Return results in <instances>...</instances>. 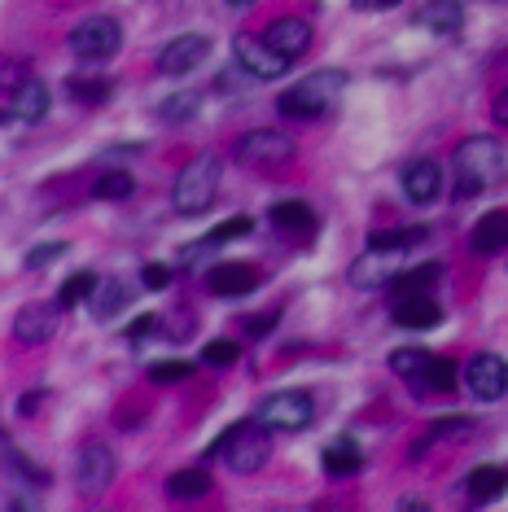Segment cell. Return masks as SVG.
Masks as SVG:
<instances>
[{
  "instance_id": "ffe728a7",
  "label": "cell",
  "mask_w": 508,
  "mask_h": 512,
  "mask_svg": "<svg viewBox=\"0 0 508 512\" xmlns=\"http://www.w3.org/2000/svg\"><path fill=\"white\" fill-rule=\"evenodd\" d=\"M443 281V263H412V267H403V272L390 281V294L403 298V294H430V285Z\"/></svg>"
},
{
  "instance_id": "277c9868",
  "label": "cell",
  "mask_w": 508,
  "mask_h": 512,
  "mask_svg": "<svg viewBox=\"0 0 508 512\" xmlns=\"http://www.w3.org/2000/svg\"><path fill=\"white\" fill-rule=\"evenodd\" d=\"M211 456H224L233 473H259L272 456V438H268V425L263 421H241V425H228L224 438L211 447Z\"/></svg>"
},
{
  "instance_id": "5bb4252c",
  "label": "cell",
  "mask_w": 508,
  "mask_h": 512,
  "mask_svg": "<svg viewBox=\"0 0 508 512\" xmlns=\"http://www.w3.org/2000/svg\"><path fill=\"white\" fill-rule=\"evenodd\" d=\"M403 193H408L412 206H430L438 193H443V167L434 158H417L403 171Z\"/></svg>"
},
{
  "instance_id": "60d3db41",
  "label": "cell",
  "mask_w": 508,
  "mask_h": 512,
  "mask_svg": "<svg viewBox=\"0 0 508 512\" xmlns=\"http://www.w3.org/2000/svg\"><path fill=\"white\" fill-rule=\"evenodd\" d=\"M276 320H281V311H263V316H250L246 320V333L259 342V337H268L272 329H276Z\"/></svg>"
},
{
  "instance_id": "7402d4cb",
  "label": "cell",
  "mask_w": 508,
  "mask_h": 512,
  "mask_svg": "<svg viewBox=\"0 0 508 512\" xmlns=\"http://www.w3.org/2000/svg\"><path fill=\"white\" fill-rule=\"evenodd\" d=\"M360 464H364V451H360V442L355 438H333L329 447H325V473L329 477H351V473H360Z\"/></svg>"
},
{
  "instance_id": "b9f144b4",
  "label": "cell",
  "mask_w": 508,
  "mask_h": 512,
  "mask_svg": "<svg viewBox=\"0 0 508 512\" xmlns=\"http://www.w3.org/2000/svg\"><path fill=\"white\" fill-rule=\"evenodd\" d=\"M141 281H145V289H167V285H171V267L149 263L145 272H141Z\"/></svg>"
},
{
  "instance_id": "74e56055",
  "label": "cell",
  "mask_w": 508,
  "mask_h": 512,
  "mask_svg": "<svg viewBox=\"0 0 508 512\" xmlns=\"http://www.w3.org/2000/svg\"><path fill=\"white\" fill-rule=\"evenodd\" d=\"M66 250H71L66 241H44V246H36V250L27 254V267H31V272H40V267H49L53 259H62Z\"/></svg>"
},
{
  "instance_id": "8fae6325",
  "label": "cell",
  "mask_w": 508,
  "mask_h": 512,
  "mask_svg": "<svg viewBox=\"0 0 508 512\" xmlns=\"http://www.w3.org/2000/svg\"><path fill=\"white\" fill-rule=\"evenodd\" d=\"M465 386H469L473 399H482V403L504 399V394H508V359L491 355V351L473 355L465 364Z\"/></svg>"
},
{
  "instance_id": "83f0119b",
  "label": "cell",
  "mask_w": 508,
  "mask_h": 512,
  "mask_svg": "<svg viewBox=\"0 0 508 512\" xmlns=\"http://www.w3.org/2000/svg\"><path fill=\"white\" fill-rule=\"evenodd\" d=\"M66 92H71V101H84V106H101V101L114 97V84L101 75H71L66 79Z\"/></svg>"
},
{
  "instance_id": "30bf717a",
  "label": "cell",
  "mask_w": 508,
  "mask_h": 512,
  "mask_svg": "<svg viewBox=\"0 0 508 512\" xmlns=\"http://www.w3.org/2000/svg\"><path fill=\"white\" fill-rule=\"evenodd\" d=\"M403 272V250H390V246H368V254L351 263V285L355 289H390V281Z\"/></svg>"
},
{
  "instance_id": "7c38bea8",
  "label": "cell",
  "mask_w": 508,
  "mask_h": 512,
  "mask_svg": "<svg viewBox=\"0 0 508 512\" xmlns=\"http://www.w3.org/2000/svg\"><path fill=\"white\" fill-rule=\"evenodd\" d=\"M62 329V302H31L14 316V342L18 346H44Z\"/></svg>"
},
{
  "instance_id": "4316f807",
  "label": "cell",
  "mask_w": 508,
  "mask_h": 512,
  "mask_svg": "<svg viewBox=\"0 0 508 512\" xmlns=\"http://www.w3.org/2000/svg\"><path fill=\"white\" fill-rule=\"evenodd\" d=\"M0 460H5V469L18 477V482H27V486H36V491H44L49 486V473L40 469V464H31L22 451L14 447V442H0Z\"/></svg>"
},
{
  "instance_id": "d6986e66",
  "label": "cell",
  "mask_w": 508,
  "mask_h": 512,
  "mask_svg": "<svg viewBox=\"0 0 508 512\" xmlns=\"http://www.w3.org/2000/svg\"><path fill=\"white\" fill-rule=\"evenodd\" d=\"M49 106H53L49 88H44L40 79H27V84L14 92V106H9V114H14V119H22V123H40L44 114H49Z\"/></svg>"
},
{
  "instance_id": "f35d334b",
  "label": "cell",
  "mask_w": 508,
  "mask_h": 512,
  "mask_svg": "<svg viewBox=\"0 0 508 512\" xmlns=\"http://www.w3.org/2000/svg\"><path fill=\"white\" fill-rule=\"evenodd\" d=\"M469 429H473L469 416H443V421L430 425V434H434V438H465Z\"/></svg>"
},
{
  "instance_id": "8d00e7d4",
  "label": "cell",
  "mask_w": 508,
  "mask_h": 512,
  "mask_svg": "<svg viewBox=\"0 0 508 512\" xmlns=\"http://www.w3.org/2000/svg\"><path fill=\"white\" fill-rule=\"evenodd\" d=\"M193 372L189 359H158V364H149V381H158V386H171V381H184Z\"/></svg>"
},
{
  "instance_id": "603a6c76",
  "label": "cell",
  "mask_w": 508,
  "mask_h": 512,
  "mask_svg": "<svg viewBox=\"0 0 508 512\" xmlns=\"http://www.w3.org/2000/svg\"><path fill=\"white\" fill-rule=\"evenodd\" d=\"M268 219L281 232H298V237H311V232H316V211H311L307 202H276L268 211Z\"/></svg>"
},
{
  "instance_id": "e0dca14e",
  "label": "cell",
  "mask_w": 508,
  "mask_h": 512,
  "mask_svg": "<svg viewBox=\"0 0 508 512\" xmlns=\"http://www.w3.org/2000/svg\"><path fill=\"white\" fill-rule=\"evenodd\" d=\"M263 40H268L272 49L290 53L298 62V57L311 49V27H307V18H272L268 31H263Z\"/></svg>"
},
{
  "instance_id": "f546056e",
  "label": "cell",
  "mask_w": 508,
  "mask_h": 512,
  "mask_svg": "<svg viewBox=\"0 0 508 512\" xmlns=\"http://www.w3.org/2000/svg\"><path fill=\"white\" fill-rule=\"evenodd\" d=\"M202 110V97L193 88H180V92H171V97L158 106V119L163 123H189L193 114Z\"/></svg>"
},
{
  "instance_id": "f1b7e54d",
  "label": "cell",
  "mask_w": 508,
  "mask_h": 512,
  "mask_svg": "<svg viewBox=\"0 0 508 512\" xmlns=\"http://www.w3.org/2000/svg\"><path fill=\"white\" fill-rule=\"evenodd\" d=\"M211 473H202V469H180V473H171L167 477V495L171 499H202V495H211Z\"/></svg>"
},
{
  "instance_id": "44dd1931",
  "label": "cell",
  "mask_w": 508,
  "mask_h": 512,
  "mask_svg": "<svg viewBox=\"0 0 508 512\" xmlns=\"http://www.w3.org/2000/svg\"><path fill=\"white\" fill-rule=\"evenodd\" d=\"M460 22H465V5L460 0H430L421 9V27L434 31V36H456Z\"/></svg>"
},
{
  "instance_id": "6da1fadb",
  "label": "cell",
  "mask_w": 508,
  "mask_h": 512,
  "mask_svg": "<svg viewBox=\"0 0 508 512\" xmlns=\"http://www.w3.org/2000/svg\"><path fill=\"white\" fill-rule=\"evenodd\" d=\"M508 154L495 136H469L456 149V202H473L482 197V189H491L495 180H504Z\"/></svg>"
},
{
  "instance_id": "5b68a950",
  "label": "cell",
  "mask_w": 508,
  "mask_h": 512,
  "mask_svg": "<svg viewBox=\"0 0 508 512\" xmlns=\"http://www.w3.org/2000/svg\"><path fill=\"white\" fill-rule=\"evenodd\" d=\"M254 421H263L268 429H281V434H298V429H307L316 421V403H311L307 390H281L259 403Z\"/></svg>"
},
{
  "instance_id": "e575fe53",
  "label": "cell",
  "mask_w": 508,
  "mask_h": 512,
  "mask_svg": "<svg viewBox=\"0 0 508 512\" xmlns=\"http://www.w3.org/2000/svg\"><path fill=\"white\" fill-rule=\"evenodd\" d=\"M250 228H254V219L250 215H233V219H224L211 237L202 241V246H224V241H241V237H250Z\"/></svg>"
},
{
  "instance_id": "ac0fdd59",
  "label": "cell",
  "mask_w": 508,
  "mask_h": 512,
  "mask_svg": "<svg viewBox=\"0 0 508 512\" xmlns=\"http://www.w3.org/2000/svg\"><path fill=\"white\" fill-rule=\"evenodd\" d=\"M469 246L478 254H500L508 246V211H487L473 224L469 232Z\"/></svg>"
},
{
  "instance_id": "4dcf8cb0",
  "label": "cell",
  "mask_w": 508,
  "mask_h": 512,
  "mask_svg": "<svg viewBox=\"0 0 508 512\" xmlns=\"http://www.w3.org/2000/svg\"><path fill=\"white\" fill-rule=\"evenodd\" d=\"M425 364H430V351H421V346H403V351L390 355V372L403 381H412V386H421Z\"/></svg>"
},
{
  "instance_id": "ba28073f",
  "label": "cell",
  "mask_w": 508,
  "mask_h": 512,
  "mask_svg": "<svg viewBox=\"0 0 508 512\" xmlns=\"http://www.w3.org/2000/svg\"><path fill=\"white\" fill-rule=\"evenodd\" d=\"M233 158L246 162V167H281V162L294 158V141L285 132H272V127H259V132H246L233 145Z\"/></svg>"
},
{
  "instance_id": "2e32d148",
  "label": "cell",
  "mask_w": 508,
  "mask_h": 512,
  "mask_svg": "<svg viewBox=\"0 0 508 512\" xmlns=\"http://www.w3.org/2000/svg\"><path fill=\"white\" fill-rule=\"evenodd\" d=\"M390 316H395L399 329H434V324L443 320V307H438L430 294H403V298H395Z\"/></svg>"
},
{
  "instance_id": "9c48e42d",
  "label": "cell",
  "mask_w": 508,
  "mask_h": 512,
  "mask_svg": "<svg viewBox=\"0 0 508 512\" xmlns=\"http://www.w3.org/2000/svg\"><path fill=\"white\" fill-rule=\"evenodd\" d=\"M233 53H237L241 71L254 75V79H281V75L294 66L290 53L272 49V44L263 40V36H237V40H233Z\"/></svg>"
},
{
  "instance_id": "ab89813d",
  "label": "cell",
  "mask_w": 508,
  "mask_h": 512,
  "mask_svg": "<svg viewBox=\"0 0 508 512\" xmlns=\"http://www.w3.org/2000/svg\"><path fill=\"white\" fill-rule=\"evenodd\" d=\"M158 324H163L158 316H136L132 324H127V342H136V346H141L145 337H154V333H158Z\"/></svg>"
},
{
  "instance_id": "7a4b0ae2",
  "label": "cell",
  "mask_w": 508,
  "mask_h": 512,
  "mask_svg": "<svg viewBox=\"0 0 508 512\" xmlns=\"http://www.w3.org/2000/svg\"><path fill=\"white\" fill-rule=\"evenodd\" d=\"M346 84H351L346 71H311L298 79L294 88H285L281 97H276V110H281L285 119H320V114H329L342 101Z\"/></svg>"
},
{
  "instance_id": "bcb514c9",
  "label": "cell",
  "mask_w": 508,
  "mask_h": 512,
  "mask_svg": "<svg viewBox=\"0 0 508 512\" xmlns=\"http://www.w3.org/2000/svg\"><path fill=\"white\" fill-rule=\"evenodd\" d=\"M224 5H233V9H246V5H254V0H224Z\"/></svg>"
},
{
  "instance_id": "f6af8a7d",
  "label": "cell",
  "mask_w": 508,
  "mask_h": 512,
  "mask_svg": "<svg viewBox=\"0 0 508 512\" xmlns=\"http://www.w3.org/2000/svg\"><path fill=\"white\" fill-rule=\"evenodd\" d=\"M377 9H395V5H403V0H373Z\"/></svg>"
},
{
  "instance_id": "4fadbf2b",
  "label": "cell",
  "mask_w": 508,
  "mask_h": 512,
  "mask_svg": "<svg viewBox=\"0 0 508 512\" xmlns=\"http://www.w3.org/2000/svg\"><path fill=\"white\" fill-rule=\"evenodd\" d=\"M206 57H211V40H206V36H176L163 53H158V71L171 75V79H180V75L198 71Z\"/></svg>"
},
{
  "instance_id": "cb8c5ba5",
  "label": "cell",
  "mask_w": 508,
  "mask_h": 512,
  "mask_svg": "<svg viewBox=\"0 0 508 512\" xmlns=\"http://www.w3.org/2000/svg\"><path fill=\"white\" fill-rule=\"evenodd\" d=\"M504 486H508V469H500V464H478V469L469 473L465 491H469V499H478V504H491L495 495H504Z\"/></svg>"
},
{
  "instance_id": "52a82bcc",
  "label": "cell",
  "mask_w": 508,
  "mask_h": 512,
  "mask_svg": "<svg viewBox=\"0 0 508 512\" xmlns=\"http://www.w3.org/2000/svg\"><path fill=\"white\" fill-rule=\"evenodd\" d=\"M114 469H119V460H114L110 442H101V438L84 442V451H79V464H75L79 495H84V499H101V495L110 491V482H114Z\"/></svg>"
},
{
  "instance_id": "7bdbcfd3",
  "label": "cell",
  "mask_w": 508,
  "mask_h": 512,
  "mask_svg": "<svg viewBox=\"0 0 508 512\" xmlns=\"http://www.w3.org/2000/svg\"><path fill=\"white\" fill-rule=\"evenodd\" d=\"M40 407H44V390H27V394L18 399V416H36Z\"/></svg>"
},
{
  "instance_id": "484cf974",
  "label": "cell",
  "mask_w": 508,
  "mask_h": 512,
  "mask_svg": "<svg viewBox=\"0 0 508 512\" xmlns=\"http://www.w3.org/2000/svg\"><path fill=\"white\" fill-rule=\"evenodd\" d=\"M456 381H460L456 359H447V355H430V364H425V377H421V386H417V390L452 394V390H456Z\"/></svg>"
},
{
  "instance_id": "ee69618b",
  "label": "cell",
  "mask_w": 508,
  "mask_h": 512,
  "mask_svg": "<svg viewBox=\"0 0 508 512\" xmlns=\"http://www.w3.org/2000/svg\"><path fill=\"white\" fill-rule=\"evenodd\" d=\"M491 114H495V123H504L508 127V88L495 97V106H491Z\"/></svg>"
},
{
  "instance_id": "836d02e7",
  "label": "cell",
  "mask_w": 508,
  "mask_h": 512,
  "mask_svg": "<svg viewBox=\"0 0 508 512\" xmlns=\"http://www.w3.org/2000/svg\"><path fill=\"white\" fill-rule=\"evenodd\" d=\"M27 79H31V62H27V57H0V92H9V97H14Z\"/></svg>"
},
{
  "instance_id": "1f68e13d",
  "label": "cell",
  "mask_w": 508,
  "mask_h": 512,
  "mask_svg": "<svg viewBox=\"0 0 508 512\" xmlns=\"http://www.w3.org/2000/svg\"><path fill=\"white\" fill-rule=\"evenodd\" d=\"M132 193H136V180L127 176V171H106V176L92 184V197H97V202H127Z\"/></svg>"
},
{
  "instance_id": "3957f363",
  "label": "cell",
  "mask_w": 508,
  "mask_h": 512,
  "mask_svg": "<svg viewBox=\"0 0 508 512\" xmlns=\"http://www.w3.org/2000/svg\"><path fill=\"white\" fill-rule=\"evenodd\" d=\"M219 176H224V162L215 154H202L193 158L189 167L176 176V189H171V206H176L180 215H206L215 206L219 197Z\"/></svg>"
},
{
  "instance_id": "8992f818",
  "label": "cell",
  "mask_w": 508,
  "mask_h": 512,
  "mask_svg": "<svg viewBox=\"0 0 508 512\" xmlns=\"http://www.w3.org/2000/svg\"><path fill=\"white\" fill-rule=\"evenodd\" d=\"M119 49H123V27H119V18L97 14V18H84V22H79V27L71 31V53L84 57V62H106V57H114Z\"/></svg>"
},
{
  "instance_id": "9a60e30c",
  "label": "cell",
  "mask_w": 508,
  "mask_h": 512,
  "mask_svg": "<svg viewBox=\"0 0 508 512\" xmlns=\"http://www.w3.org/2000/svg\"><path fill=\"white\" fill-rule=\"evenodd\" d=\"M254 285H259V272L246 263H215L211 276H206V289H211L215 298H241V294H250Z\"/></svg>"
},
{
  "instance_id": "d6a6232c",
  "label": "cell",
  "mask_w": 508,
  "mask_h": 512,
  "mask_svg": "<svg viewBox=\"0 0 508 512\" xmlns=\"http://www.w3.org/2000/svg\"><path fill=\"white\" fill-rule=\"evenodd\" d=\"M101 281L92 272H75V276H66L62 289H57V302L62 307H79V302H88L92 298V289H97Z\"/></svg>"
},
{
  "instance_id": "d590c367",
  "label": "cell",
  "mask_w": 508,
  "mask_h": 512,
  "mask_svg": "<svg viewBox=\"0 0 508 512\" xmlns=\"http://www.w3.org/2000/svg\"><path fill=\"white\" fill-rule=\"evenodd\" d=\"M237 359H241V346L228 342V337L202 346V364H211V368H228V364H237Z\"/></svg>"
},
{
  "instance_id": "d4e9b609",
  "label": "cell",
  "mask_w": 508,
  "mask_h": 512,
  "mask_svg": "<svg viewBox=\"0 0 508 512\" xmlns=\"http://www.w3.org/2000/svg\"><path fill=\"white\" fill-rule=\"evenodd\" d=\"M123 307H127V285L123 281H101L97 289H92V298H88L92 320H101V324H110Z\"/></svg>"
},
{
  "instance_id": "7dc6e473",
  "label": "cell",
  "mask_w": 508,
  "mask_h": 512,
  "mask_svg": "<svg viewBox=\"0 0 508 512\" xmlns=\"http://www.w3.org/2000/svg\"><path fill=\"white\" fill-rule=\"evenodd\" d=\"M351 5H368V0H351Z\"/></svg>"
}]
</instances>
